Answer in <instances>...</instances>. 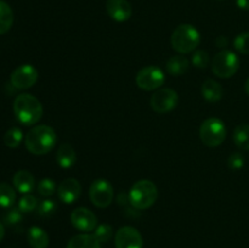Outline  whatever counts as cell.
<instances>
[{"mask_svg": "<svg viewBox=\"0 0 249 248\" xmlns=\"http://www.w3.org/2000/svg\"><path fill=\"white\" fill-rule=\"evenodd\" d=\"M56 142H57L56 131L51 126L44 124L33 126L24 138L27 150L36 156L50 152L55 147Z\"/></svg>", "mask_w": 249, "mask_h": 248, "instance_id": "6da1fadb", "label": "cell"}, {"mask_svg": "<svg viewBox=\"0 0 249 248\" xmlns=\"http://www.w3.org/2000/svg\"><path fill=\"white\" fill-rule=\"evenodd\" d=\"M14 113L23 125L36 124L43 117V105L31 94H19L14 101Z\"/></svg>", "mask_w": 249, "mask_h": 248, "instance_id": "7a4b0ae2", "label": "cell"}, {"mask_svg": "<svg viewBox=\"0 0 249 248\" xmlns=\"http://www.w3.org/2000/svg\"><path fill=\"white\" fill-rule=\"evenodd\" d=\"M199 43H201V34L196 27L189 23L178 26L170 36V44L173 49L181 55L196 51Z\"/></svg>", "mask_w": 249, "mask_h": 248, "instance_id": "3957f363", "label": "cell"}, {"mask_svg": "<svg viewBox=\"0 0 249 248\" xmlns=\"http://www.w3.org/2000/svg\"><path fill=\"white\" fill-rule=\"evenodd\" d=\"M158 190L151 180H139L129 191V202L136 209H147L157 201Z\"/></svg>", "mask_w": 249, "mask_h": 248, "instance_id": "277c9868", "label": "cell"}, {"mask_svg": "<svg viewBox=\"0 0 249 248\" xmlns=\"http://www.w3.org/2000/svg\"><path fill=\"white\" fill-rule=\"evenodd\" d=\"M199 138L208 147H218L225 141L226 126L221 119L212 117L206 119L199 126Z\"/></svg>", "mask_w": 249, "mask_h": 248, "instance_id": "5b68a950", "label": "cell"}, {"mask_svg": "<svg viewBox=\"0 0 249 248\" xmlns=\"http://www.w3.org/2000/svg\"><path fill=\"white\" fill-rule=\"evenodd\" d=\"M240 68V58L233 51L224 50L219 51L212 62V71L218 78L228 79L233 77Z\"/></svg>", "mask_w": 249, "mask_h": 248, "instance_id": "8992f818", "label": "cell"}, {"mask_svg": "<svg viewBox=\"0 0 249 248\" xmlns=\"http://www.w3.org/2000/svg\"><path fill=\"white\" fill-rule=\"evenodd\" d=\"M136 85L145 91L158 90L165 82L164 72L157 66H147L141 68L135 78Z\"/></svg>", "mask_w": 249, "mask_h": 248, "instance_id": "52a82bcc", "label": "cell"}, {"mask_svg": "<svg viewBox=\"0 0 249 248\" xmlns=\"http://www.w3.org/2000/svg\"><path fill=\"white\" fill-rule=\"evenodd\" d=\"M178 102H179V95L170 88H160L156 90L150 100L151 108L160 114L173 111L178 106Z\"/></svg>", "mask_w": 249, "mask_h": 248, "instance_id": "ba28073f", "label": "cell"}, {"mask_svg": "<svg viewBox=\"0 0 249 248\" xmlns=\"http://www.w3.org/2000/svg\"><path fill=\"white\" fill-rule=\"evenodd\" d=\"M90 201L97 208H106L113 202L114 191L109 181L105 179H97L89 189Z\"/></svg>", "mask_w": 249, "mask_h": 248, "instance_id": "9c48e42d", "label": "cell"}, {"mask_svg": "<svg viewBox=\"0 0 249 248\" xmlns=\"http://www.w3.org/2000/svg\"><path fill=\"white\" fill-rule=\"evenodd\" d=\"M39 77L38 70L34 66L26 63L21 65L11 73L10 77V83L14 88L18 90L29 89L36 83Z\"/></svg>", "mask_w": 249, "mask_h": 248, "instance_id": "30bf717a", "label": "cell"}, {"mask_svg": "<svg viewBox=\"0 0 249 248\" xmlns=\"http://www.w3.org/2000/svg\"><path fill=\"white\" fill-rule=\"evenodd\" d=\"M71 223L83 233H89L97 228V218L90 209L78 207L71 214Z\"/></svg>", "mask_w": 249, "mask_h": 248, "instance_id": "8fae6325", "label": "cell"}, {"mask_svg": "<svg viewBox=\"0 0 249 248\" xmlns=\"http://www.w3.org/2000/svg\"><path fill=\"white\" fill-rule=\"evenodd\" d=\"M114 245L116 248H142L143 238L133 226H123L116 232Z\"/></svg>", "mask_w": 249, "mask_h": 248, "instance_id": "7c38bea8", "label": "cell"}, {"mask_svg": "<svg viewBox=\"0 0 249 248\" xmlns=\"http://www.w3.org/2000/svg\"><path fill=\"white\" fill-rule=\"evenodd\" d=\"M106 11L116 22L128 21L133 14V7L128 0H107Z\"/></svg>", "mask_w": 249, "mask_h": 248, "instance_id": "4fadbf2b", "label": "cell"}, {"mask_svg": "<svg viewBox=\"0 0 249 248\" xmlns=\"http://www.w3.org/2000/svg\"><path fill=\"white\" fill-rule=\"evenodd\" d=\"M80 194H82V186L79 181L73 177L63 180L57 186V195L63 203H74L80 197Z\"/></svg>", "mask_w": 249, "mask_h": 248, "instance_id": "5bb4252c", "label": "cell"}, {"mask_svg": "<svg viewBox=\"0 0 249 248\" xmlns=\"http://www.w3.org/2000/svg\"><path fill=\"white\" fill-rule=\"evenodd\" d=\"M12 182H14L15 189L23 195L33 191L34 186H36V179H34L33 174L24 169L15 173L14 177H12Z\"/></svg>", "mask_w": 249, "mask_h": 248, "instance_id": "9a60e30c", "label": "cell"}, {"mask_svg": "<svg viewBox=\"0 0 249 248\" xmlns=\"http://www.w3.org/2000/svg\"><path fill=\"white\" fill-rule=\"evenodd\" d=\"M56 159H57V163L60 167L68 169V168L73 167L74 163L77 162V153H75V150L73 148L72 145H70V143H62L57 148Z\"/></svg>", "mask_w": 249, "mask_h": 248, "instance_id": "2e32d148", "label": "cell"}, {"mask_svg": "<svg viewBox=\"0 0 249 248\" xmlns=\"http://www.w3.org/2000/svg\"><path fill=\"white\" fill-rule=\"evenodd\" d=\"M202 96L208 102H218L223 97V87L213 79H207L201 88Z\"/></svg>", "mask_w": 249, "mask_h": 248, "instance_id": "e0dca14e", "label": "cell"}, {"mask_svg": "<svg viewBox=\"0 0 249 248\" xmlns=\"http://www.w3.org/2000/svg\"><path fill=\"white\" fill-rule=\"evenodd\" d=\"M189 67V60H187L184 55L172 56V57L167 61V65H165L167 72L169 73V74L174 75V77H179V75H182L184 73H186Z\"/></svg>", "mask_w": 249, "mask_h": 248, "instance_id": "ac0fdd59", "label": "cell"}, {"mask_svg": "<svg viewBox=\"0 0 249 248\" xmlns=\"http://www.w3.org/2000/svg\"><path fill=\"white\" fill-rule=\"evenodd\" d=\"M66 248H101V243L96 240L94 235L90 233H79L68 241Z\"/></svg>", "mask_w": 249, "mask_h": 248, "instance_id": "d6986e66", "label": "cell"}, {"mask_svg": "<svg viewBox=\"0 0 249 248\" xmlns=\"http://www.w3.org/2000/svg\"><path fill=\"white\" fill-rule=\"evenodd\" d=\"M27 240L32 248H46L49 246V235L39 226H32L29 229Z\"/></svg>", "mask_w": 249, "mask_h": 248, "instance_id": "ffe728a7", "label": "cell"}, {"mask_svg": "<svg viewBox=\"0 0 249 248\" xmlns=\"http://www.w3.org/2000/svg\"><path fill=\"white\" fill-rule=\"evenodd\" d=\"M14 24V12L10 5L0 0V35L7 33Z\"/></svg>", "mask_w": 249, "mask_h": 248, "instance_id": "44dd1931", "label": "cell"}, {"mask_svg": "<svg viewBox=\"0 0 249 248\" xmlns=\"http://www.w3.org/2000/svg\"><path fill=\"white\" fill-rule=\"evenodd\" d=\"M233 142L241 150H249V124L242 123L233 130Z\"/></svg>", "mask_w": 249, "mask_h": 248, "instance_id": "7402d4cb", "label": "cell"}, {"mask_svg": "<svg viewBox=\"0 0 249 248\" xmlns=\"http://www.w3.org/2000/svg\"><path fill=\"white\" fill-rule=\"evenodd\" d=\"M16 202V192L11 185L6 182L0 184V207L1 208H11Z\"/></svg>", "mask_w": 249, "mask_h": 248, "instance_id": "603a6c76", "label": "cell"}, {"mask_svg": "<svg viewBox=\"0 0 249 248\" xmlns=\"http://www.w3.org/2000/svg\"><path fill=\"white\" fill-rule=\"evenodd\" d=\"M22 140H23V133H22L21 129L17 128V126L10 128L4 135V143L10 148L18 147V146L21 145Z\"/></svg>", "mask_w": 249, "mask_h": 248, "instance_id": "cb8c5ba5", "label": "cell"}, {"mask_svg": "<svg viewBox=\"0 0 249 248\" xmlns=\"http://www.w3.org/2000/svg\"><path fill=\"white\" fill-rule=\"evenodd\" d=\"M92 235L96 237V240L100 243L108 242L112 238V236H113V228L109 224H101V225H97Z\"/></svg>", "mask_w": 249, "mask_h": 248, "instance_id": "d4e9b609", "label": "cell"}, {"mask_svg": "<svg viewBox=\"0 0 249 248\" xmlns=\"http://www.w3.org/2000/svg\"><path fill=\"white\" fill-rule=\"evenodd\" d=\"M38 199L33 195L27 194L18 201V208L22 213H31L38 207Z\"/></svg>", "mask_w": 249, "mask_h": 248, "instance_id": "484cf974", "label": "cell"}, {"mask_svg": "<svg viewBox=\"0 0 249 248\" xmlns=\"http://www.w3.org/2000/svg\"><path fill=\"white\" fill-rule=\"evenodd\" d=\"M36 209H38L39 215L44 216V218H48V216H51L55 214V212L57 211V204L53 199L46 198L38 204Z\"/></svg>", "mask_w": 249, "mask_h": 248, "instance_id": "4316f807", "label": "cell"}, {"mask_svg": "<svg viewBox=\"0 0 249 248\" xmlns=\"http://www.w3.org/2000/svg\"><path fill=\"white\" fill-rule=\"evenodd\" d=\"M233 46L240 53L249 55V32H243V33L238 34L233 40Z\"/></svg>", "mask_w": 249, "mask_h": 248, "instance_id": "83f0119b", "label": "cell"}, {"mask_svg": "<svg viewBox=\"0 0 249 248\" xmlns=\"http://www.w3.org/2000/svg\"><path fill=\"white\" fill-rule=\"evenodd\" d=\"M56 184L53 179H43L38 184V192L43 197H50L56 192Z\"/></svg>", "mask_w": 249, "mask_h": 248, "instance_id": "f1b7e54d", "label": "cell"}, {"mask_svg": "<svg viewBox=\"0 0 249 248\" xmlns=\"http://www.w3.org/2000/svg\"><path fill=\"white\" fill-rule=\"evenodd\" d=\"M192 63L197 68H206L211 62L209 53L206 50H196L191 57Z\"/></svg>", "mask_w": 249, "mask_h": 248, "instance_id": "f546056e", "label": "cell"}, {"mask_svg": "<svg viewBox=\"0 0 249 248\" xmlns=\"http://www.w3.org/2000/svg\"><path fill=\"white\" fill-rule=\"evenodd\" d=\"M22 219H23V215H22V212L19 211L18 207L17 208H12L11 207L4 215L5 224L10 226L17 225V224L21 223Z\"/></svg>", "mask_w": 249, "mask_h": 248, "instance_id": "4dcf8cb0", "label": "cell"}, {"mask_svg": "<svg viewBox=\"0 0 249 248\" xmlns=\"http://www.w3.org/2000/svg\"><path fill=\"white\" fill-rule=\"evenodd\" d=\"M228 165L230 169L237 170L245 165V157H243L242 153L240 152H233L229 156L228 158Z\"/></svg>", "mask_w": 249, "mask_h": 248, "instance_id": "1f68e13d", "label": "cell"}, {"mask_svg": "<svg viewBox=\"0 0 249 248\" xmlns=\"http://www.w3.org/2000/svg\"><path fill=\"white\" fill-rule=\"evenodd\" d=\"M215 44H216V46H218V48L224 49V48H226V46H228L229 40H228V38H226V36L220 35V36H218V38H216Z\"/></svg>", "mask_w": 249, "mask_h": 248, "instance_id": "d6a6232c", "label": "cell"}, {"mask_svg": "<svg viewBox=\"0 0 249 248\" xmlns=\"http://www.w3.org/2000/svg\"><path fill=\"white\" fill-rule=\"evenodd\" d=\"M237 6L242 10H249V0H237Z\"/></svg>", "mask_w": 249, "mask_h": 248, "instance_id": "836d02e7", "label": "cell"}, {"mask_svg": "<svg viewBox=\"0 0 249 248\" xmlns=\"http://www.w3.org/2000/svg\"><path fill=\"white\" fill-rule=\"evenodd\" d=\"M5 236V228H4V224L0 221V242H1V240L4 238Z\"/></svg>", "mask_w": 249, "mask_h": 248, "instance_id": "e575fe53", "label": "cell"}, {"mask_svg": "<svg viewBox=\"0 0 249 248\" xmlns=\"http://www.w3.org/2000/svg\"><path fill=\"white\" fill-rule=\"evenodd\" d=\"M245 91H246V94L249 96V78L246 80V83H245Z\"/></svg>", "mask_w": 249, "mask_h": 248, "instance_id": "d590c367", "label": "cell"}, {"mask_svg": "<svg viewBox=\"0 0 249 248\" xmlns=\"http://www.w3.org/2000/svg\"><path fill=\"white\" fill-rule=\"evenodd\" d=\"M216 1H223V0H216Z\"/></svg>", "mask_w": 249, "mask_h": 248, "instance_id": "8d00e7d4", "label": "cell"}]
</instances>
